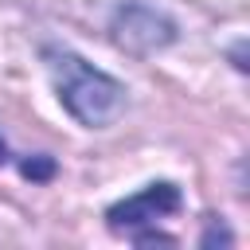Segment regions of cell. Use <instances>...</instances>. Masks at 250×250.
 <instances>
[{
	"label": "cell",
	"instance_id": "obj_3",
	"mask_svg": "<svg viewBox=\"0 0 250 250\" xmlns=\"http://www.w3.org/2000/svg\"><path fill=\"white\" fill-rule=\"evenodd\" d=\"M109 35L117 47H125L129 55H152L160 47H168L176 39V23L152 8V4H141V0H125L113 8V20H109Z\"/></svg>",
	"mask_w": 250,
	"mask_h": 250
},
{
	"label": "cell",
	"instance_id": "obj_2",
	"mask_svg": "<svg viewBox=\"0 0 250 250\" xmlns=\"http://www.w3.org/2000/svg\"><path fill=\"white\" fill-rule=\"evenodd\" d=\"M180 203H184L180 188H176V184H168V180H160V184H148V188H141L137 195H129V199L113 203V207L105 211V219H109V227H113V230L133 234V242H141V246H148V242H168V238H164V234H156L152 227H156L164 215L180 211Z\"/></svg>",
	"mask_w": 250,
	"mask_h": 250
},
{
	"label": "cell",
	"instance_id": "obj_1",
	"mask_svg": "<svg viewBox=\"0 0 250 250\" xmlns=\"http://www.w3.org/2000/svg\"><path fill=\"white\" fill-rule=\"evenodd\" d=\"M43 59H47V70H51V82H55L62 109L74 121H82L86 129H102L125 109V86L117 78H109L105 70L90 66L82 55L62 51V47H47Z\"/></svg>",
	"mask_w": 250,
	"mask_h": 250
},
{
	"label": "cell",
	"instance_id": "obj_4",
	"mask_svg": "<svg viewBox=\"0 0 250 250\" xmlns=\"http://www.w3.org/2000/svg\"><path fill=\"white\" fill-rule=\"evenodd\" d=\"M20 172H23L27 180H51V176H55V160H51V156H31V160L20 164Z\"/></svg>",
	"mask_w": 250,
	"mask_h": 250
},
{
	"label": "cell",
	"instance_id": "obj_5",
	"mask_svg": "<svg viewBox=\"0 0 250 250\" xmlns=\"http://www.w3.org/2000/svg\"><path fill=\"white\" fill-rule=\"evenodd\" d=\"M8 160V145H4V137H0V164Z\"/></svg>",
	"mask_w": 250,
	"mask_h": 250
}]
</instances>
